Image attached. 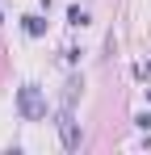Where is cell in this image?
I'll return each mask as SVG.
<instances>
[{
  "label": "cell",
  "mask_w": 151,
  "mask_h": 155,
  "mask_svg": "<svg viewBox=\"0 0 151 155\" xmlns=\"http://www.w3.org/2000/svg\"><path fill=\"white\" fill-rule=\"evenodd\" d=\"M17 113H21V122H42L46 117V92L38 84H21L17 88Z\"/></svg>",
  "instance_id": "1"
},
{
  "label": "cell",
  "mask_w": 151,
  "mask_h": 155,
  "mask_svg": "<svg viewBox=\"0 0 151 155\" xmlns=\"http://www.w3.org/2000/svg\"><path fill=\"white\" fill-rule=\"evenodd\" d=\"M55 126H59V134H63V147H67V151H76V147H80V126H76V113H72V105H63V109H59Z\"/></svg>",
  "instance_id": "2"
},
{
  "label": "cell",
  "mask_w": 151,
  "mask_h": 155,
  "mask_svg": "<svg viewBox=\"0 0 151 155\" xmlns=\"http://www.w3.org/2000/svg\"><path fill=\"white\" fill-rule=\"evenodd\" d=\"M21 29L29 34V38H42V34H46V21H42L38 13H25V17H21Z\"/></svg>",
  "instance_id": "3"
},
{
  "label": "cell",
  "mask_w": 151,
  "mask_h": 155,
  "mask_svg": "<svg viewBox=\"0 0 151 155\" xmlns=\"http://www.w3.org/2000/svg\"><path fill=\"white\" fill-rule=\"evenodd\" d=\"M67 25H76V29H84V25H88V13H84L80 4H72V8H67Z\"/></svg>",
  "instance_id": "4"
},
{
  "label": "cell",
  "mask_w": 151,
  "mask_h": 155,
  "mask_svg": "<svg viewBox=\"0 0 151 155\" xmlns=\"http://www.w3.org/2000/svg\"><path fill=\"white\" fill-rule=\"evenodd\" d=\"M134 126H139V130H151V113H139V117H134Z\"/></svg>",
  "instance_id": "5"
}]
</instances>
